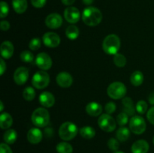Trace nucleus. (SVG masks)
Here are the masks:
<instances>
[{"label": "nucleus", "mask_w": 154, "mask_h": 153, "mask_svg": "<svg viewBox=\"0 0 154 153\" xmlns=\"http://www.w3.org/2000/svg\"><path fill=\"white\" fill-rule=\"evenodd\" d=\"M47 0H31V3L35 8H41L44 7L46 4Z\"/></svg>", "instance_id": "4c0bfd02"}, {"label": "nucleus", "mask_w": 154, "mask_h": 153, "mask_svg": "<svg viewBox=\"0 0 154 153\" xmlns=\"http://www.w3.org/2000/svg\"><path fill=\"white\" fill-rule=\"evenodd\" d=\"M0 153H13V152L7 143L2 142L0 145Z\"/></svg>", "instance_id": "58836bf2"}, {"label": "nucleus", "mask_w": 154, "mask_h": 153, "mask_svg": "<svg viewBox=\"0 0 154 153\" xmlns=\"http://www.w3.org/2000/svg\"><path fill=\"white\" fill-rule=\"evenodd\" d=\"M62 2H63V4L67 6L72 5V4H74V2H75V0H61Z\"/></svg>", "instance_id": "37998d69"}, {"label": "nucleus", "mask_w": 154, "mask_h": 153, "mask_svg": "<svg viewBox=\"0 0 154 153\" xmlns=\"http://www.w3.org/2000/svg\"><path fill=\"white\" fill-rule=\"evenodd\" d=\"M57 151L58 153H72L73 147L69 142H61L57 144Z\"/></svg>", "instance_id": "cd10ccee"}, {"label": "nucleus", "mask_w": 154, "mask_h": 153, "mask_svg": "<svg viewBox=\"0 0 154 153\" xmlns=\"http://www.w3.org/2000/svg\"><path fill=\"white\" fill-rule=\"evenodd\" d=\"M17 138V133L14 129H8L4 134L3 139L5 143L7 144H13Z\"/></svg>", "instance_id": "5701e85b"}, {"label": "nucleus", "mask_w": 154, "mask_h": 153, "mask_svg": "<svg viewBox=\"0 0 154 153\" xmlns=\"http://www.w3.org/2000/svg\"><path fill=\"white\" fill-rule=\"evenodd\" d=\"M147 102L144 101V100H141L136 104V106H135V108H136V111L140 114H144L147 110Z\"/></svg>", "instance_id": "473e14b6"}, {"label": "nucleus", "mask_w": 154, "mask_h": 153, "mask_svg": "<svg viewBox=\"0 0 154 153\" xmlns=\"http://www.w3.org/2000/svg\"><path fill=\"white\" fill-rule=\"evenodd\" d=\"M29 70L26 67H20L16 69L14 74V80L16 84L22 86L29 79Z\"/></svg>", "instance_id": "f8f14e48"}, {"label": "nucleus", "mask_w": 154, "mask_h": 153, "mask_svg": "<svg viewBox=\"0 0 154 153\" xmlns=\"http://www.w3.org/2000/svg\"><path fill=\"white\" fill-rule=\"evenodd\" d=\"M122 104L123 105V112H126L129 116H132L135 115L136 108L134 106L133 101H132L131 98H124L122 100Z\"/></svg>", "instance_id": "aec40b11"}, {"label": "nucleus", "mask_w": 154, "mask_h": 153, "mask_svg": "<svg viewBox=\"0 0 154 153\" xmlns=\"http://www.w3.org/2000/svg\"><path fill=\"white\" fill-rule=\"evenodd\" d=\"M33 124L38 128H45L50 122L49 112L45 108L39 107L33 111L31 117Z\"/></svg>", "instance_id": "7ed1b4c3"}, {"label": "nucleus", "mask_w": 154, "mask_h": 153, "mask_svg": "<svg viewBox=\"0 0 154 153\" xmlns=\"http://www.w3.org/2000/svg\"><path fill=\"white\" fill-rule=\"evenodd\" d=\"M83 22L89 26H96L102 20V14L99 8L95 7H87L83 10Z\"/></svg>", "instance_id": "f257e3e1"}, {"label": "nucleus", "mask_w": 154, "mask_h": 153, "mask_svg": "<svg viewBox=\"0 0 154 153\" xmlns=\"http://www.w3.org/2000/svg\"><path fill=\"white\" fill-rule=\"evenodd\" d=\"M114 153H124L123 152H121V151H116V152Z\"/></svg>", "instance_id": "de8ad7c7"}, {"label": "nucleus", "mask_w": 154, "mask_h": 153, "mask_svg": "<svg viewBox=\"0 0 154 153\" xmlns=\"http://www.w3.org/2000/svg\"><path fill=\"white\" fill-rule=\"evenodd\" d=\"M128 122H129V116L126 112H123L117 115V122L120 126L123 127V126L127 124Z\"/></svg>", "instance_id": "7c9ffc66"}, {"label": "nucleus", "mask_w": 154, "mask_h": 153, "mask_svg": "<svg viewBox=\"0 0 154 153\" xmlns=\"http://www.w3.org/2000/svg\"><path fill=\"white\" fill-rule=\"evenodd\" d=\"M114 62L117 67L123 68L126 64V58L123 54L117 53L116 55H114Z\"/></svg>", "instance_id": "c756f323"}, {"label": "nucleus", "mask_w": 154, "mask_h": 153, "mask_svg": "<svg viewBox=\"0 0 154 153\" xmlns=\"http://www.w3.org/2000/svg\"><path fill=\"white\" fill-rule=\"evenodd\" d=\"M98 124L102 130L105 132L114 131L117 127L116 121L110 114L103 113L98 119Z\"/></svg>", "instance_id": "0eeeda50"}, {"label": "nucleus", "mask_w": 154, "mask_h": 153, "mask_svg": "<svg viewBox=\"0 0 154 153\" xmlns=\"http://www.w3.org/2000/svg\"><path fill=\"white\" fill-rule=\"evenodd\" d=\"M127 89L126 87L123 82H114L108 86L107 88V94L111 98L118 100L125 97Z\"/></svg>", "instance_id": "39448f33"}, {"label": "nucleus", "mask_w": 154, "mask_h": 153, "mask_svg": "<svg viewBox=\"0 0 154 153\" xmlns=\"http://www.w3.org/2000/svg\"><path fill=\"white\" fill-rule=\"evenodd\" d=\"M148 100L149 102H150V104L154 105V92L150 94V95H149L148 97Z\"/></svg>", "instance_id": "c03bdc74"}, {"label": "nucleus", "mask_w": 154, "mask_h": 153, "mask_svg": "<svg viewBox=\"0 0 154 153\" xmlns=\"http://www.w3.org/2000/svg\"><path fill=\"white\" fill-rule=\"evenodd\" d=\"M0 17L2 18L6 17L8 14L9 12V7L7 2L4 1H2L0 3Z\"/></svg>", "instance_id": "f704fd0d"}, {"label": "nucleus", "mask_w": 154, "mask_h": 153, "mask_svg": "<svg viewBox=\"0 0 154 153\" xmlns=\"http://www.w3.org/2000/svg\"><path fill=\"white\" fill-rule=\"evenodd\" d=\"M130 82L135 86H139L144 82V75L142 72L139 70H135L132 74L130 77Z\"/></svg>", "instance_id": "a878e982"}, {"label": "nucleus", "mask_w": 154, "mask_h": 153, "mask_svg": "<svg viewBox=\"0 0 154 153\" xmlns=\"http://www.w3.org/2000/svg\"><path fill=\"white\" fill-rule=\"evenodd\" d=\"M86 112L90 116H98L102 112V106L97 102H90L86 106Z\"/></svg>", "instance_id": "6ab92c4d"}, {"label": "nucleus", "mask_w": 154, "mask_h": 153, "mask_svg": "<svg viewBox=\"0 0 154 153\" xmlns=\"http://www.w3.org/2000/svg\"><path fill=\"white\" fill-rule=\"evenodd\" d=\"M56 80L57 84L62 88H69L72 85L73 78L69 73L63 71L57 74Z\"/></svg>", "instance_id": "4468645a"}, {"label": "nucleus", "mask_w": 154, "mask_h": 153, "mask_svg": "<svg viewBox=\"0 0 154 153\" xmlns=\"http://www.w3.org/2000/svg\"><path fill=\"white\" fill-rule=\"evenodd\" d=\"M153 144H154V136H153Z\"/></svg>", "instance_id": "09e8293b"}, {"label": "nucleus", "mask_w": 154, "mask_h": 153, "mask_svg": "<svg viewBox=\"0 0 154 153\" xmlns=\"http://www.w3.org/2000/svg\"><path fill=\"white\" fill-rule=\"evenodd\" d=\"M131 150L132 153H147L149 144L144 140H138L132 144Z\"/></svg>", "instance_id": "a211bd4d"}, {"label": "nucleus", "mask_w": 154, "mask_h": 153, "mask_svg": "<svg viewBox=\"0 0 154 153\" xmlns=\"http://www.w3.org/2000/svg\"><path fill=\"white\" fill-rule=\"evenodd\" d=\"M35 64L42 70H49L53 64L51 57L46 52H40L36 56Z\"/></svg>", "instance_id": "1a4fd4ad"}, {"label": "nucleus", "mask_w": 154, "mask_h": 153, "mask_svg": "<svg viewBox=\"0 0 154 153\" xmlns=\"http://www.w3.org/2000/svg\"><path fill=\"white\" fill-rule=\"evenodd\" d=\"M14 45L9 40H5L2 42L0 46V51H1V55L3 58L8 59L13 56L14 54Z\"/></svg>", "instance_id": "f3484780"}, {"label": "nucleus", "mask_w": 154, "mask_h": 153, "mask_svg": "<svg viewBox=\"0 0 154 153\" xmlns=\"http://www.w3.org/2000/svg\"><path fill=\"white\" fill-rule=\"evenodd\" d=\"M44 44L49 48H55L60 45V37L55 32H46L42 37Z\"/></svg>", "instance_id": "9d476101"}, {"label": "nucleus", "mask_w": 154, "mask_h": 153, "mask_svg": "<svg viewBox=\"0 0 154 153\" xmlns=\"http://www.w3.org/2000/svg\"><path fill=\"white\" fill-rule=\"evenodd\" d=\"M41 45H42V40L38 38H34L30 40L29 44V47L32 50L35 51L41 47Z\"/></svg>", "instance_id": "72a5a7b5"}, {"label": "nucleus", "mask_w": 154, "mask_h": 153, "mask_svg": "<svg viewBox=\"0 0 154 153\" xmlns=\"http://www.w3.org/2000/svg\"><path fill=\"white\" fill-rule=\"evenodd\" d=\"M116 136H117V140L120 142H125L127 140L130 136V130L128 128L126 127H121L117 130L116 133Z\"/></svg>", "instance_id": "393cba45"}, {"label": "nucleus", "mask_w": 154, "mask_h": 153, "mask_svg": "<svg viewBox=\"0 0 154 153\" xmlns=\"http://www.w3.org/2000/svg\"><path fill=\"white\" fill-rule=\"evenodd\" d=\"M147 118L148 121L154 125V106H152L147 112Z\"/></svg>", "instance_id": "ea45409f"}, {"label": "nucleus", "mask_w": 154, "mask_h": 153, "mask_svg": "<svg viewBox=\"0 0 154 153\" xmlns=\"http://www.w3.org/2000/svg\"><path fill=\"white\" fill-rule=\"evenodd\" d=\"M79 132L83 138L87 140L92 139L96 135V130L93 127H90V126H84V127L81 128Z\"/></svg>", "instance_id": "b1692460"}, {"label": "nucleus", "mask_w": 154, "mask_h": 153, "mask_svg": "<svg viewBox=\"0 0 154 153\" xmlns=\"http://www.w3.org/2000/svg\"><path fill=\"white\" fill-rule=\"evenodd\" d=\"M146 122L140 116H133L129 120V129L135 134H141L146 130Z\"/></svg>", "instance_id": "6e6552de"}, {"label": "nucleus", "mask_w": 154, "mask_h": 153, "mask_svg": "<svg viewBox=\"0 0 154 153\" xmlns=\"http://www.w3.org/2000/svg\"><path fill=\"white\" fill-rule=\"evenodd\" d=\"M39 102L45 107L50 108L55 104V97L51 92H44L39 96Z\"/></svg>", "instance_id": "2eb2a0df"}, {"label": "nucleus", "mask_w": 154, "mask_h": 153, "mask_svg": "<svg viewBox=\"0 0 154 153\" xmlns=\"http://www.w3.org/2000/svg\"><path fill=\"white\" fill-rule=\"evenodd\" d=\"M0 28L2 31H8L10 28V23L7 20H2L0 22Z\"/></svg>", "instance_id": "a19ab883"}, {"label": "nucleus", "mask_w": 154, "mask_h": 153, "mask_svg": "<svg viewBox=\"0 0 154 153\" xmlns=\"http://www.w3.org/2000/svg\"><path fill=\"white\" fill-rule=\"evenodd\" d=\"M82 2L84 4H87V5H90V4H93L94 0H82Z\"/></svg>", "instance_id": "a18cd8bd"}, {"label": "nucleus", "mask_w": 154, "mask_h": 153, "mask_svg": "<svg viewBox=\"0 0 154 153\" xmlns=\"http://www.w3.org/2000/svg\"><path fill=\"white\" fill-rule=\"evenodd\" d=\"M45 24L51 29H57L63 24V18L57 13H52L48 15L45 19Z\"/></svg>", "instance_id": "ddd939ff"}, {"label": "nucleus", "mask_w": 154, "mask_h": 153, "mask_svg": "<svg viewBox=\"0 0 154 153\" xmlns=\"http://www.w3.org/2000/svg\"><path fill=\"white\" fill-rule=\"evenodd\" d=\"M12 6L14 11L17 14H23L28 7L27 0H12Z\"/></svg>", "instance_id": "412c9836"}, {"label": "nucleus", "mask_w": 154, "mask_h": 153, "mask_svg": "<svg viewBox=\"0 0 154 153\" xmlns=\"http://www.w3.org/2000/svg\"><path fill=\"white\" fill-rule=\"evenodd\" d=\"M78 133V128L76 124L71 122L63 123L59 129V136L65 141L72 140Z\"/></svg>", "instance_id": "20e7f679"}, {"label": "nucleus", "mask_w": 154, "mask_h": 153, "mask_svg": "<svg viewBox=\"0 0 154 153\" xmlns=\"http://www.w3.org/2000/svg\"><path fill=\"white\" fill-rule=\"evenodd\" d=\"M13 124V118L8 112H2L0 116V128L2 129H8Z\"/></svg>", "instance_id": "4be33fe9"}, {"label": "nucleus", "mask_w": 154, "mask_h": 153, "mask_svg": "<svg viewBox=\"0 0 154 153\" xmlns=\"http://www.w3.org/2000/svg\"><path fill=\"white\" fill-rule=\"evenodd\" d=\"M42 132L38 128H32L30 129L27 134V139L28 141L32 144H38L42 140Z\"/></svg>", "instance_id": "dca6fc26"}, {"label": "nucleus", "mask_w": 154, "mask_h": 153, "mask_svg": "<svg viewBox=\"0 0 154 153\" xmlns=\"http://www.w3.org/2000/svg\"><path fill=\"white\" fill-rule=\"evenodd\" d=\"M64 17L68 22L72 24L77 23L80 20L81 14L75 7H68L64 10Z\"/></svg>", "instance_id": "9b49d317"}, {"label": "nucleus", "mask_w": 154, "mask_h": 153, "mask_svg": "<svg viewBox=\"0 0 154 153\" xmlns=\"http://www.w3.org/2000/svg\"><path fill=\"white\" fill-rule=\"evenodd\" d=\"M108 146L112 151H117V149L119 148V146H120L119 141L117 140L114 139V138H111L108 141Z\"/></svg>", "instance_id": "c9c22d12"}, {"label": "nucleus", "mask_w": 154, "mask_h": 153, "mask_svg": "<svg viewBox=\"0 0 154 153\" xmlns=\"http://www.w3.org/2000/svg\"><path fill=\"white\" fill-rule=\"evenodd\" d=\"M0 74L1 75H3L4 74V73L5 72L6 70V64L5 62L4 59L3 58H1V60H0Z\"/></svg>", "instance_id": "79ce46f5"}, {"label": "nucleus", "mask_w": 154, "mask_h": 153, "mask_svg": "<svg viewBox=\"0 0 154 153\" xmlns=\"http://www.w3.org/2000/svg\"><path fill=\"white\" fill-rule=\"evenodd\" d=\"M121 42L120 39L117 34H108L104 39L102 43V49L105 53L108 55H116L120 50Z\"/></svg>", "instance_id": "f03ea898"}, {"label": "nucleus", "mask_w": 154, "mask_h": 153, "mask_svg": "<svg viewBox=\"0 0 154 153\" xmlns=\"http://www.w3.org/2000/svg\"><path fill=\"white\" fill-rule=\"evenodd\" d=\"M50 76L45 70H39L37 71L32 76V84L35 88L38 89L45 88L49 85Z\"/></svg>", "instance_id": "423d86ee"}, {"label": "nucleus", "mask_w": 154, "mask_h": 153, "mask_svg": "<svg viewBox=\"0 0 154 153\" xmlns=\"http://www.w3.org/2000/svg\"><path fill=\"white\" fill-rule=\"evenodd\" d=\"M116 108H117V106H116V104L114 102H108V103H107L106 105H105V109L107 113L111 115V114L114 113V112H115Z\"/></svg>", "instance_id": "e433bc0d"}, {"label": "nucleus", "mask_w": 154, "mask_h": 153, "mask_svg": "<svg viewBox=\"0 0 154 153\" xmlns=\"http://www.w3.org/2000/svg\"><path fill=\"white\" fill-rule=\"evenodd\" d=\"M79 28L75 25H71L66 30V35L70 40H75L79 36Z\"/></svg>", "instance_id": "bb28decb"}, {"label": "nucleus", "mask_w": 154, "mask_h": 153, "mask_svg": "<svg viewBox=\"0 0 154 153\" xmlns=\"http://www.w3.org/2000/svg\"><path fill=\"white\" fill-rule=\"evenodd\" d=\"M23 98L27 101H32L35 98V91L32 87L28 86L23 92Z\"/></svg>", "instance_id": "c85d7f7f"}, {"label": "nucleus", "mask_w": 154, "mask_h": 153, "mask_svg": "<svg viewBox=\"0 0 154 153\" xmlns=\"http://www.w3.org/2000/svg\"><path fill=\"white\" fill-rule=\"evenodd\" d=\"M20 58L24 62H32L34 60V55L29 50L23 51L20 53Z\"/></svg>", "instance_id": "2f4dec72"}, {"label": "nucleus", "mask_w": 154, "mask_h": 153, "mask_svg": "<svg viewBox=\"0 0 154 153\" xmlns=\"http://www.w3.org/2000/svg\"><path fill=\"white\" fill-rule=\"evenodd\" d=\"M3 109H4V105H3V102L0 101V112H2Z\"/></svg>", "instance_id": "49530a36"}]
</instances>
